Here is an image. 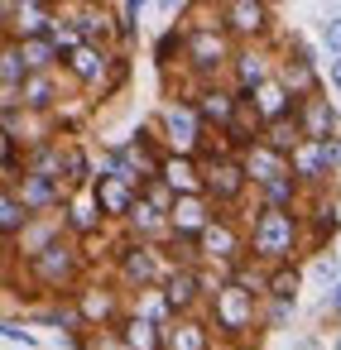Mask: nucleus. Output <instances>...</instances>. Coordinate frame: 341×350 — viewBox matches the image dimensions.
I'll return each mask as SVG.
<instances>
[{
	"label": "nucleus",
	"mask_w": 341,
	"mask_h": 350,
	"mask_svg": "<svg viewBox=\"0 0 341 350\" xmlns=\"http://www.w3.org/2000/svg\"><path fill=\"white\" fill-rule=\"evenodd\" d=\"M197 116L226 130V125H231V116H236V101H231L226 92H202V101H197Z\"/></svg>",
	"instance_id": "4be33fe9"
},
{
	"label": "nucleus",
	"mask_w": 341,
	"mask_h": 350,
	"mask_svg": "<svg viewBox=\"0 0 341 350\" xmlns=\"http://www.w3.org/2000/svg\"><path fill=\"white\" fill-rule=\"evenodd\" d=\"M25 226H29V206L15 192H0V235H15Z\"/></svg>",
	"instance_id": "5701e85b"
},
{
	"label": "nucleus",
	"mask_w": 341,
	"mask_h": 350,
	"mask_svg": "<svg viewBox=\"0 0 341 350\" xmlns=\"http://www.w3.org/2000/svg\"><path fill=\"white\" fill-rule=\"evenodd\" d=\"M164 183H168L178 197H197V192H202V173H197V163H192L188 154H168V159H164Z\"/></svg>",
	"instance_id": "9d476101"
},
{
	"label": "nucleus",
	"mask_w": 341,
	"mask_h": 350,
	"mask_svg": "<svg viewBox=\"0 0 341 350\" xmlns=\"http://www.w3.org/2000/svg\"><path fill=\"white\" fill-rule=\"evenodd\" d=\"M77 312H82V321H106V317L116 312V297H111L106 288H87L82 302H77Z\"/></svg>",
	"instance_id": "393cba45"
},
{
	"label": "nucleus",
	"mask_w": 341,
	"mask_h": 350,
	"mask_svg": "<svg viewBox=\"0 0 341 350\" xmlns=\"http://www.w3.org/2000/svg\"><path fill=\"white\" fill-rule=\"evenodd\" d=\"M298 125H303V139H331V106L312 96V101L303 106Z\"/></svg>",
	"instance_id": "6ab92c4d"
},
{
	"label": "nucleus",
	"mask_w": 341,
	"mask_h": 350,
	"mask_svg": "<svg viewBox=\"0 0 341 350\" xmlns=\"http://www.w3.org/2000/svg\"><path fill=\"white\" fill-rule=\"evenodd\" d=\"M331 307H336V312H341V283H336V293H331Z\"/></svg>",
	"instance_id": "58836bf2"
},
{
	"label": "nucleus",
	"mask_w": 341,
	"mask_h": 350,
	"mask_svg": "<svg viewBox=\"0 0 341 350\" xmlns=\"http://www.w3.org/2000/svg\"><path fill=\"white\" fill-rule=\"evenodd\" d=\"M0 163H15V139L0 130Z\"/></svg>",
	"instance_id": "c9c22d12"
},
{
	"label": "nucleus",
	"mask_w": 341,
	"mask_h": 350,
	"mask_svg": "<svg viewBox=\"0 0 341 350\" xmlns=\"http://www.w3.org/2000/svg\"><path fill=\"white\" fill-rule=\"evenodd\" d=\"M34 273H39L44 283H68V278L77 273V254H73L63 240H53V245L34 250Z\"/></svg>",
	"instance_id": "20e7f679"
},
{
	"label": "nucleus",
	"mask_w": 341,
	"mask_h": 350,
	"mask_svg": "<svg viewBox=\"0 0 341 350\" xmlns=\"http://www.w3.org/2000/svg\"><path fill=\"white\" fill-rule=\"evenodd\" d=\"M226 25H231L236 34H260V29H264V0H231Z\"/></svg>",
	"instance_id": "a211bd4d"
},
{
	"label": "nucleus",
	"mask_w": 341,
	"mask_h": 350,
	"mask_svg": "<svg viewBox=\"0 0 341 350\" xmlns=\"http://www.w3.org/2000/svg\"><path fill=\"white\" fill-rule=\"evenodd\" d=\"M336 350H341V340H336Z\"/></svg>",
	"instance_id": "a19ab883"
},
{
	"label": "nucleus",
	"mask_w": 341,
	"mask_h": 350,
	"mask_svg": "<svg viewBox=\"0 0 341 350\" xmlns=\"http://www.w3.org/2000/svg\"><path fill=\"white\" fill-rule=\"evenodd\" d=\"M264 288L274 293V302H279V307H288V302L298 297V269H293V264H279V269L269 273V283H264Z\"/></svg>",
	"instance_id": "b1692460"
},
{
	"label": "nucleus",
	"mask_w": 341,
	"mask_h": 350,
	"mask_svg": "<svg viewBox=\"0 0 341 350\" xmlns=\"http://www.w3.org/2000/svg\"><path fill=\"white\" fill-rule=\"evenodd\" d=\"M322 144V159H327V168H341V139H317Z\"/></svg>",
	"instance_id": "72a5a7b5"
},
{
	"label": "nucleus",
	"mask_w": 341,
	"mask_h": 350,
	"mask_svg": "<svg viewBox=\"0 0 341 350\" xmlns=\"http://www.w3.org/2000/svg\"><path fill=\"white\" fill-rule=\"evenodd\" d=\"M288 173H293V178H322V173H327L322 144H317V139H298V149L288 154Z\"/></svg>",
	"instance_id": "2eb2a0df"
},
{
	"label": "nucleus",
	"mask_w": 341,
	"mask_h": 350,
	"mask_svg": "<svg viewBox=\"0 0 341 350\" xmlns=\"http://www.w3.org/2000/svg\"><path fill=\"white\" fill-rule=\"evenodd\" d=\"M63 58H68L73 77H82V82H97V77H101V53H97L92 44H73Z\"/></svg>",
	"instance_id": "aec40b11"
},
{
	"label": "nucleus",
	"mask_w": 341,
	"mask_h": 350,
	"mask_svg": "<svg viewBox=\"0 0 341 350\" xmlns=\"http://www.w3.org/2000/svg\"><path fill=\"white\" fill-rule=\"evenodd\" d=\"M130 206H135V183H125L121 173H101L97 178V211H106V216H130Z\"/></svg>",
	"instance_id": "7ed1b4c3"
},
{
	"label": "nucleus",
	"mask_w": 341,
	"mask_h": 350,
	"mask_svg": "<svg viewBox=\"0 0 341 350\" xmlns=\"http://www.w3.org/2000/svg\"><path fill=\"white\" fill-rule=\"evenodd\" d=\"M264 197H269V206H288V197H293V173H288V178L264 183Z\"/></svg>",
	"instance_id": "2f4dec72"
},
{
	"label": "nucleus",
	"mask_w": 341,
	"mask_h": 350,
	"mask_svg": "<svg viewBox=\"0 0 341 350\" xmlns=\"http://www.w3.org/2000/svg\"><path fill=\"white\" fill-rule=\"evenodd\" d=\"M236 63H240V87H245V92H255V87L264 82V63H260L255 53H245V58H236Z\"/></svg>",
	"instance_id": "c756f323"
},
{
	"label": "nucleus",
	"mask_w": 341,
	"mask_h": 350,
	"mask_svg": "<svg viewBox=\"0 0 341 350\" xmlns=\"http://www.w3.org/2000/svg\"><path fill=\"white\" fill-rule=\"evenodd\" d=\"M168 221H173V230L178 235H202V226L212 221L207 216V206H202V197H173V206H168Z\"/></svg>",
	"instance_id": "f8f14e48"
},
{
	"label": "nucleus",
	"mask_w": 341,
	"mask_h": 350,
	"mask_svg": "<svg viewBox=\"0 0 341 350\" xmlns=\"http://www.w3.org/2000/svg\"><path fill=\"white\" fill-rule=\"evenodd\" d=\"M331 87H336V92H341V58H336V63H331Z\"/></svg>",
	"instance_id": "4c0bfd02"
},
{
	"label": "nucleus",
	"mask_w": 341,
	"mask_h": 350,
	"mask_svg": "<svg viewBox=\"0 0 341 350\" xmlns=\"http://www.w3.org/2000/svg\"><path fill=\"white\" fill-rule=\"evenodd\" d=\"M293 240H298V226L288 216V206H264L255 216V254L269 259V264H283L293 254Z\"/></svg>",
	"instance_id": "f257e3e1"
},
{
	"label": "nucleus",
	"mask_w": 341,
	"mask_h": 350,
	"mask_svg": "<svg viewBox=\"0 0 341 350\" xmlns=\"http://www.w3.org/2000/svg\"><path fill=\"white\" fill-rule=\"evenodd\" d=\"M216 321H221L226 331H245V326L255 321V293H250L245 283H226V288L216 293Z\"/></svg>",
	"instance_id": "f03ea898"
},
{
	"label": "nucleus",
	"mask_w": 341,
	"mask_h": 350,
	"mask_svg": "<svg viewBox=\"0 0 341 350\" xmlns=\"http://www.w3.org/2000/svg\"><path fill=\"white\" fill-rule=\"evenodd\" d=\"M20 53H25V63H29V72H39V68H49V58L58 53L49 39H29V44H20Z\"/></svg>",
	"instance_id": "c85d7f7f"
},
{
	"label": "nucleus",
	"mask_w": 341,
	"mask_h": 350,
	"mask_svg": "<svg viewBox=\"0 0 341 350\" xmlns=\"http://www.w3.org/2000/svg\"><path fill=\"white\" fill-rule=\"evenodd\" d=\"M15 197H20L29 211H34V206H53V202H58V178H53V173H25Z\"/></svg>",
	"instance_id": "ddd939ff"
},
{
	"label": "nucleus",
	"mask_w": 341,
	"mask_h": 350,
	"mask_svg": "<svg viewBox=\"0 0 341 350\" xmlns=\"http://www.w3.org/2000/svg\"><path fill=\"white\" fill-rule=\"evenodd\" d=\"M68 221H73V230H82V235H92V230H97V211H92L87 202H77Z\"/></svg>",
	"instance_id": "473e14b6"
},
{
	"label": "nucleus",
	"mask_w": 341,
	"mask_h": 350,
	"mask_svg": "<svg viewBox=\"0 0 341 350\" xmlns=\"http://www.w3.org/2000/svg\"><path fill=\"white\" fill-rule=\"evenodd\" d=\"M164 350H207V331L197 321H178L164 331Z\"/></svg>",
	"instance_id": "412c9836"
},
{
	"label": "nucleus",
	"mask_w": 341,
	"mask_h": 350,
	"mask_svg": "<svg viewBox=\"0 0 341 350\" xmlns=\"http://www.w3.org/2000/svg\"><path fill=\"white\" fill-rule=\"evenodd\" d=\"M121 273H125L135 288H149V283L159 278V250H149V245H125V250H121Z\"/></svg>",
	"instance_id": "0eeeda50"
},
{
	"label": "nucleus",
	"mask_w": 341,
	"mask_h": 350,
	"mask_svg": "<svg viewBox=\"0 0 341 350\" xmlns=\"http://www.w3.org/2000/svg\"><path fill=\"white\" fill-rule=\"evenodd\" d=\"M173 49H178V39H173V34H168V39H164V44H159V49H154V53H159V58H173Z\"/></svg>",
	"instance_id": "e433bc0d"
},
{
	"label": "nucleus",
	"mask_w": 341,
	"mask_h": 350,
	"mask_svg": "<svg viewBox=\"0 0 341 350\" xmlns=\"http://www.w3.org/2000/svg\"><path fill=\"white\" fill-rule=\"evenodd\" d=\"M197 250H202V254H212V259H221V264H231V259L240 254V240H236V230H231V226L207 221V226H202V235H197Z\"/></svg>",
	"instance_id": "9b49d317"
},
{
	"label": "nucleus",
	"mask_w": 341,
	"mask_h": 350,
	"mask_svg": "<svg viewBox=\"0 0 341 350\" xmlns=\"http://www.w3.org/2000/svg\"><path fill=\"white\" fill-rule=\"evenodd\" d=\"M245 101L255 106V116L269 125V120H283V116H293V101H288V87H279V82H260L255 92H245Z\"/></svg>",
	"instance_id": "39448f33"
},
{
	"label": "nucleus",
	"mask_w": 341,
	"mask_h": 350,
	"mask_svg": "<svg viewBox=\"0 0 341 350\" xmlns=\"http://www.w3.org/2000/svg\"><path fill=\"white\" fill-rule=\"evenodd\" d=\"M140 5H144V0H130V10H140Z\"/></svg>",
	"instance_id": "ea45409f"
},
{
	"label": "nucleus",
	"mask_w": 341,
	"mask_h": 350,
	"mask_svg": "<svg viewBox=\"0 0 341 350\" xmlns=\"http://www.w3.org/2000/svg\"><path fill=\"white\" fill-rule=\"evenodd\" d=\"M63 178L68 183H87V154L82 149H63Z\"/></svg>",
	"instance_id": "7c9ffc66"
},
{
	"label": "nucleus",
	"mask_w": 341,
	"mask_h": 350,
	"mask_svg": "<svg viewBox=\"0 0 341 350\" xmlns=\"http://www.w3.org/2000/svg\"><path fill=\"white\" fill-rule=\"evenodd\" d=\"M164 130H168L173 154H192V149L202 144V116H197V111H168V116H164Z\"/></svg>",
	"instance_id": "423d86ee"
},
{
	"label": "nucleus",
	"mask_w": 341,
	"mask_h": 350,
	"mask_svg": "<svg viewBox=\"0 0 341 350\" xmlns=\"http://www.w3.org/2000/svg\"><path fill=\"white\" fill-rule=\"evenodd\" d=\"M188 53H192V68H202V72H212V68L226 63L221 34H192V39H188Z\"/></svg>",
	"instance_id": "f3484780"
},
{
	"label": "nucleus",
	"mask_w": 341,
	"mask_h": 350,
	"mask_svg": "<svg viewBox=\"0 0 341 350\" xmlns=\"http://www.w3.org/2000/svg\"><path fill=\"white\" fill-rule=\"evenodd\" d=\"M29 77V63L20 49H0V87H20Z\"/></svg>",
	"instance_id": "bb28decb"
},
{
	"label": "nucleus",
	"mask_w": 341,
	"mask_h": 350,
	"mask_svg": "<svg viewBox=\"0 0 341 350\" xmlns=\"http://www.w3.org/2000/svg\"><path fill=\"white\" fill-rule=\"evenodd\" d=\"M245 178H255L260 187H264V183H274V178H288V154H279V149H269V144H250Z\"/></svg>",
	"instance_id": "6e6552de"
},
{
	"label": "nucleus",
	"mask_w": 341,
	"mask_h": 350,
	"mask_svg": "<svg viewBox=\"0 0 341 350\" xmlns=\"http://www.w3.org/2000/svg\"><path fill=\"white\" fill-rule=\"evenodd\" d=\"M202 187H212L221 202H236L245 192V163H231V159H216L212 173L202 178Z\"/></svg>",
	"instance_id": "1a4fd4ad"
},
{
	"label": "nucleus",
	"mask_w": 341,
	"mask_h": 350,
	"mask_svg": "<svg viewBox=\"0 0 341 350\" xmlns=\"http://www.w3.org/2000/svg\"><path fill=\"white\" fill-rule=\"evenodd\" d=\"M322 39H327V49H331V53L341 58V20H331V25L322 29Z\"/></svg>",
	"instance_id": "f704fd0d"
},
{
	"label": "nucleus",
	"mask_w": 341,
	"mask_h": 350,
	"mask_svg": "<svg viewBox=\"0 0 341 350\" xmlns=\"http://www.w3.org/2000/svg\"><path fill=\"white\" fill-rule=\"evenodd\" d=\"M20 96H25L29 111H44V106H53V82L39 77V72H29V77L20 82Z\"/></svg>",
	"instance_id": "a878e982"
},
{
	"label": "nucleus",
	"mask_w": 341,
	"mask_h": 350,
	"mask_svg": "<svg viewBox=\"0 0 341 350\" xmlns=\"http://www.w3.org/2000/svg\"><path fill=\"white\" fill-rule=\"evenodd\" d=\"M121 345H125V350H159V345H164L159 321H149V317H130V321L121 326Z\"/></svg>",
	"instance_id": "dca6fc26"
},
{
	"label": "nucleus",
	"mask_w": 341,
	"mask_h": 350,
	"mask_svg": "<svg viewBox=\"0 0 341 350\" xmlns=\"http://www.w3.org/2000/svg\"><path fill=\"white\" fill-rule=\"evenodd\" d=\"M197 273L192 269H178V273H168V283H164V302H168V312H188L192 302H197Z\"/></svg>",
	"instance_id": "4468645a"
},
{
	"label": "nucleus",
	"mask_w": 341,
	"mask_h": 350,
	"mask_svg": "<svg viewBox=\"0 0 341 350\" xmlns=\"http://www.w3.org/2000/svg\"><path fill=\"white\" fill-rule=\"evenodd\" d=\"M130 226H135L140 235H154V230H164V206H154L149 197H144V202H135V206H130Z\"/></svg>",
	"instance_id": "cd10ccee"
}]
</instances>
